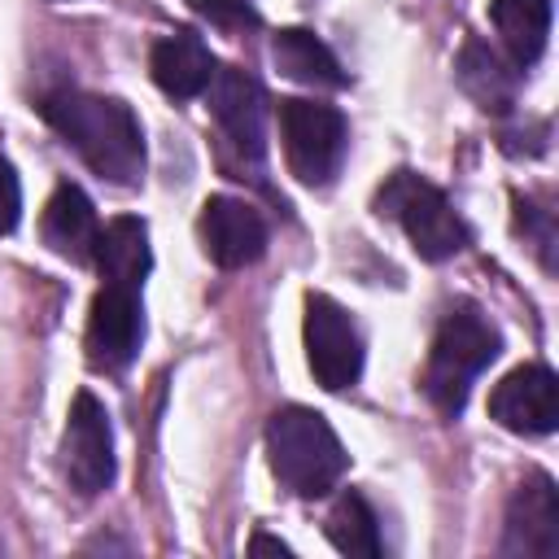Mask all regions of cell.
Here are the masks:
<instances>
[{
    "label": "cell",
    "mask_w": 559,
    "mask_h": 559,
    "mask_svg": "<svg viewBox=\"0 0 559 559\" xmlns=\"http://www.w3.org/2000/svg\"><path fill=\"white\" fill-rule=\"evenodd\" d=\"M205 92H210V109H214L223 135L231 140V148H240L245 157H262L266 100H262L258 79L240 66H218Z\"/></svg>",
    "instance_id": "obj_12"
},
{
    "label": "cell",
    "mask_w": 559,
    "mask_h": 559,
    "mask_svg": "<svg viewBox=\"0 0 559 559\" xmlns=\"http://www.w3.org/2000/svg\"><path fill=\"white\" fill-rule=\"evenodd\" d=\"M280 140H284L288 170L310 188H328L345 166L349 122L332 105L293 96V100H280Z\"/></svg>",
    "instance_id": "obj_5"
},
{
    "label": "cell",
    "mask_w": 559,
    "mask_h": 559,
    "mask_svg": "<svg viewBox=\"0 0 559 559\" xmlns=\"http://www.w3.org/2000/svg\"><path fill=\"white\" fill-rule=\"evenodd\" d=\"M376 210L397 218L406 240L415 245V253L428 258V262H445L472 240L467 223L454 214L445 192L437 183L419 179L415 170H393L384 179V188L376 192Z\"/></svg>",
    "instance_id": "obj_4"
},
{
    "label": "cell",
    "mask_w": 559,
    "mask_h": 559,
    "mask_svg": "<svg viewBox=\"0 0 559 559\" xmlns=\"http://www.w3.org/2000/svg\"><path fill=\"white\" fill-rule=\"evenodd\" d=\"M61 467L79 493H100L114 480V428L109 411L83 389L70 402L66 437H61Z\"/></svg>",
    "instance_id": "obj_7"
},
{
    "label": "cell",
    "mask_w": 559,
    "mask_h": 559,
    "mask_svg": "<svg viewBox=\"0 0 559 559\" xmlns=\"http://www.w3.org/2000/svg\"><path fill=\"white\" fill-rule=\"evenodd\" d=\"M489 17L515 66H533L546 52L550 0H489Z\"/></svg>",
    "instance_id": "obj_17"
},
{
    "label": "cell",
    "mask_w": 559,
    "mask_h": 559,
    "mask_svg": "<svg viewBox=\"0 0 559 559\" xmlns=\"http://www.w3.org/2000/svg\"><path fill=\"white\" fill-rule=\"evenodd\" d=\"M249 555H293L284 542H275V537H266V533H253V542H249Z\"/></svg>",
    "instance_id": "obj_22"
},
{
    "label": "cell",
    "mask_w": 559,
    "mask_h": 559,
    "mask_svg": "<svg viewBox=\"0 0 559 559\" xmlns=\"http://www.w3.org/2000/svg\"><path fill=\"white\" fill-rule=\"evenodd\" d=\"M205 22L223 26V31H249L258 26V9L253 0H188Z\"/></svg>",
    "instance_id": "obj_20"
},
{
    "label": "cell",
    "mask_w": 559,
    "mask_h": 559,
    "mask_svg": "<svg viewBox=\"0 0 559 559\" xmlns=\"http://www.w3.org/2000/svg\"><path fill=\"white\" fill-rule=\"evenodd\" d=\"M92 262H96V271H100L105 284H122V288H135V293H140V284H144V275H148V266H153V249H148V227H144V218L122 214V218L105 223L100 236H96Z\"/></svg>",
    "instance_id": "obj_15"
},
{
    "label": "cell",
    "mask_w": 559,
    "mask_h": 559,
    "mask_svg": "<svg viewBox=\"0 0 559 559\" xmlns=\"http://www.w3.org/2000/svg\"><path fill=\"white\" fill-rule=\"evenodd\" d=\"M559 550V493L546 472H533L515 485L507 502V528H502V555L546 559Z\"/></svg>",
    "instance_id": "obj_10"
},
{
    "label": "cell",
    "mask_w": 559,
    "mask_h": 559,
    "mask_svg": "<svg viewBox=\"0 0 559 559\" xmlns=\"http://www.w3.org/2000/svg\"><path fill=\"white\" fill-rule=\"evenodd\" d=\"M502 336L498 328L476 310V306H454L428 349V371H424V393L441 415H459L476 376L498 358Z\"/></svg>",
    "instance_id": "obj_3"
},
{
    "label": "cell",
    "mask_w": 559,
    "mask_h": 559,
    "mask_svg": "<svg viewBox=\"0 0 559 559\" xmlns=\"http://www.w3.org/2000/svg\"><path fill=\"white\" fill-rule=\"evenodd\" d=\"M39 231H44V245H48L57 258L92 262L100 223H96V210H92L87 192H83L79 183H57V192H52L48 205H44Z\"/></svg>",
    "instance_id": "obj_14"
},
{
    "label": "cell",
    "mask_w": 559,
    "mask_h": 559,
    "mask_svg": "<svg viewBox=\"0 0 559 559\" xmlns=\"http://www.w3.org/2000/svg\"><path fill=\"white\" fill-rule=\"evenodd\" d=\"M148 70H153V83L166 96L192 100V96H201L210 87L218 66H214V57H210V48H205V39L197 31H170V35H162L153 44Z\"/></svg>",
    "instance_id": "obj_13"
},
{
    "label": "cell",
    "mask_w": 559,
    "mask_h": 559,
    "mask_svg": "<svg viewBox=\"0 0 559 559\" xmlns=\"http://www.w3.org/2000/svg\"><path fill=\"white\" fill-rule=\"evenodd\" d=\"M201 249L227 271L249 266L266 249V223L240 197H210L201 205Z\"/></svg>",
    "instance_id": "obj_11"
},
{
    "label": "cell",
    "mask_w": 559,
    "mask_h": 559,
    "mask_svg": "<svg viewBox=\"0 0 559 559\" xmlns=\"http://www.w3.org/2000/svg\"><path fill=\"white\" fill-rule=\"evenodd\" d=\"M301 336H306L310 376H314L323 389L341 393V389L358 384V376H362V336H358V323L349 319L345 306H336V301L323 297V293H310V297H306Z\"/></svg>",
    "instance_id": "obj_6"
},
{
    "label": "cell",
    "mask_w": 559,
    "mask_h": 559,
    "mask_svg": "<svg viewBox=\"0 0 559 559\" xmlns=\"http://www.w3.org/2000/svg\"><path fill=\"white\" fill-rule=\"evenodd\" d=\"M17 214H22V188H17L13 166L0 162V236H9L17 227Z\"/></svg>",
    "instance_id": "obj_21"
},
{
    "label": "cell",
    "mask_w": 559,
    "mask_h": 559,
    "mask_svg": "<svg viewBox=\"0 0 559 559\" xmlns=\"http://www.w3.org/2000/svg\"><path fill=\"white\" fill-rule=\"evenodd\" d=\"M140 341H144L140 293L122 288V284H100V293L92 297V310H87V332H83L87 362L96 371H122L135 358Z\"/></svg>",
    "instance_id": "obj_8"
},
{
    "label": "cell",
    "mask_w": 559,
    "mask_h": 559,
    "mask_svg": "<svg viewBox=\"0 0 559 559\" xmlns=\"http://www.w3.org/2000/svg\"><path fill=\"white\" fill-rule=\"evenodd\" d=\"M459 83H463V92L480 105V109H489V114H507L511 105H515V70L493 52V48H485V44H467L463 52H459Z\"/></svg>",
    "instance_id": "obj_18"
},
{
    "label": "cell",
    "mask_w": 559,
    "mask_h": 559,
    "mask_svg": "<svg viewBox=\"0 0 559 559\" xmlns=\"http://www.w3.org/2000/svg\"><path fill=\"white\" fill-rule=\"evenodd\" d=\"M39 114L109 183L131 188L144 175V135L127 100L96 92H52Z\"/></svg>",
    "instance_id": "obj_1"
},
{
    "label": "cell",
    "mask_w": 559,
    "mask_h": 559,
    "mask_svg": "<svg viewBox=\"0 0 559 559\" xmlns=\"http://www.w3.org/2000/svg\"><path fill=\"white\" fill-rule=\"evenodd\" d=\"M489 415H493V424H502L507 432H520V437L555 432V424H559L555 371L542 362H524V367L507 371L489 393Z\"/></svg>",
    "instance_id": "obj_9"
},
{
    "label": "cell",
    "mask_w": 559,
    "mask_h": 559,
    "mask_svg": "<svg viewBox=\"0 0 559 559\" xmlns=\"http://www.w3.org/2000/svg\"><path fill=\"white\" fill-rule=\"evenodd\" d=\"M266 459L284 489L297 498H323L349 467V454L332 424L310 406H284L266 424Z\"/></svg>",
    "instance_id": "obj_2"
},
{
    "label": "cell",
    "mask_w": 559,
    "mask_h": 559,
    "mask_svg": "<svg viewBox=\"0 0 559 559\" xmlns=\"http://www.w3.org/2000/svg\"><path fill=\"white\" fill-rule=\"evenodd\" d=\"M323 533H328V542L341 555H362V559H376L380 555V520L367 507V498L354 493V489H345L332 502V511L323 520Z\"/></svg>",
    "instance_id": "obj_19"
},
{
    "label": "cell",
    "mask_w": 559,
    "mask_h": 559,
    "mask_svg": "<svg viewBox=\"0 0 559 559\" xmlns=\"http://www.w3.org/2000/svg\"><path fill=\"white\" fill-rule=\"evenodd\" d=\"M271 57H275L280 74H288L293 83L323 87V92L345 87V70H341V61L332 57V48H328L319 35L301 31V26L280 31V35L271 39Z\"/></svg>",
    "instance_id": "obj_16"
}]
</instances>
